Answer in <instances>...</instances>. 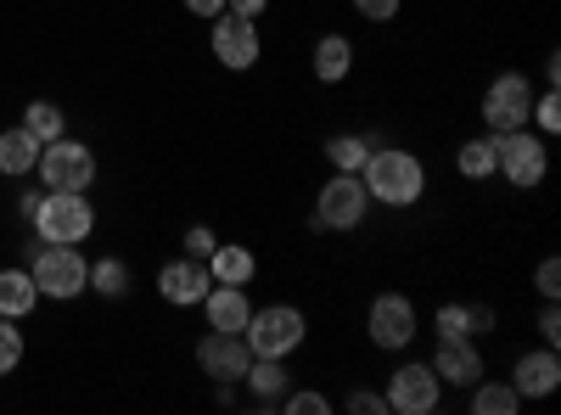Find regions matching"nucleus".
<instances>
[{
  "instance_id": "f257e3e1",
  "label": "nucleus",
  "mask_w": 561,
  "mask_h": 415,
  "mask_svg": "<svg viewBox=\"0 0 561 415\" xmlns=\"http://www.w3.org/2000/svg\"><path fill=\"white\" fill-rule=\"evenodd\" d=\"M359 180H365L370 203H382V208H415L421 192H427V169L404 147H370Z\"/></svg>"
},
{
  "instance_id": "f03ea898",
  "label": "nucleus",
  "mask_w": 561,
  "mask_h": 415,
  "mask_svg": "<svg viewBox=\"0 0 561 415\" xmlns=\"http://www.w3.org/2000/svg\"><path fill=\"white\" fill-rule=\"evenodd\" d=\"M242 337H248V348L264 354V359H287L293 348H304L309 320H304V309H293V303H270V309H253V314H248Z\"/></svg>"
},
{
  "instance_id": "7ed1b4c3",
  "label": "nucleus",
  "mask_w": 561,
  "mask_h": 415,
  "mask_svg": "<svg viewBox=\"0 0 561 415\" xmlns=\"http://www.w3.org/2000/svg\"><path fill=\"white\" fill-rule=\"evenodd\" d=\"M34 230H39V242L79 247L90 230H96V208H90L84 192H51V197H39V208H34Z\"/></svg>"
},
{
  "instance_id": "20e7f679",
  "label": "nucleus",
  "mask_w": 561,
  "mask_h": 415,
  "mask_svg": "<svg viewBox=\"0 0 561 415\" xmlns=\"http://www.w3.org/2000/svg\"><path fill=\"white\" fill-rule=\"evenodd\" d=\"M494 169H500L517 192H534L539 180H545V169H550V147L539 141L528 124H523V129H500V135H494Z\"/></svg>"
},
{
  "instance_id": "39448f33",
  "label": "nucleus",
  "mask_w": 561,
  "mask_h": 415,
  "mask_svg": "<svg viewBox=\"0 0 561 415\" xmlns=\"http://www.w3.org/2000/svg\"><path fill=\"white\" fill-rule=\"evenodd\" d=\"M39 180L45 192H90V180H96V152L68 141V135H57V141L39 147Z\"/></svg>"
},
{
  "instance_id": "423d86ee",
  "label": "nucleus",
  "mask_w": 561,
  "mask_h": 415,
  "mask_svg": "<svg viewBox=\"0 0 561 415\" xmlns=\"http://www.w3.org/2000/svg\"><path fill=\"white\" fill-rule=\"evenodd\" d=\"M34 287H39V298H79L84 287H90V264H84V253L79 247H62V242H45L39 253H34Z\"/></svg>"
},
{
  "instance_id": "0eeeda50",
  "label": "nucleus",
  "mask_w": 561,
  "mask_h": 415,
  "mask_svg": "<svg viewBox=\"0 0 561 415\" xmlns=\"http://www.w3.org/2000/svg\"><path fill=\"white\" fill-rule=\"evenodd\" d=\"M365 214H370L365 180H359V174H343V169L325 180L320 197H314V219H320V224H332V230H359Z\"/></svg>"
},
{
  "instance_id": "6e6552de",
  "label": "nucleus",
  "mask_w": 561,
  "mask_h": 415,
  "mask_svg": "<svg viewBox=\"0 0 561 415\" xmlns=\"http://www.w3.org/2000/svg\"><path fill=\"white\" fill-rule=\"evenodd\" d=\"M264 51V39H259V18H242V12H219L214 18V62H225L230 73H242L253 68Z\"/></svg>"
},
{
  "instance_id": "1a4fd4ad",
  "label": "nucleus",
  "mask_w": 561,
  "mask_h": 415,
  "mask_svg": "<svg viewBox=\"0 0 561 415\" xmlns=\"http://www.w3.org/2000/svg\"><path fill=\"white\" fill-rule=\"evenodd\" d=\"M382 399H388V410H399V415H433L438 399H444V382H438L433 365H399Z\"/></svg>"
},
{
  "instance_id": "9d476101",
  "label": "nucleus",
  "mask_w": 561,
  "mask_h": 415,
  "mask_svg": "<svg viewBox=\"0 0 561 415\" xmlns=\"http://www.w3.org/2000/svg\"><path fill=\"white\" fill-rule=\"evenodd\" d=\"M483 118H489L494 135H500V129H523V124L534 118V84H528L523 73H500V79L489 84V96H483Z\"/></svg>"
},
{
  "instance_id": "9b49d317",
  "label": "nucleus",
  "mask_w": 561,
  "mask_h": 415,
  "mask_svg": "<svg viewBox=\"0 0 561 415\" xmlns=\"http://www.w3.org/2000/svg\"><path fill=\"white\" fill-rule=\"evenodd\" d=\"M197 365H203V377H214L219 388H230V382L248 377L253 348H248L242 332H208V337L197 343Z\"/></svg>"
},
{
  "instance_id": "f8f14e48",
  "label": "nucleus",
  "mask_w": 561,
  "mask_h": 415,
  "mask_svg": "<svg viewBox=\"0 0 561 415\" xmlns=\"http://www.w3.org/2000/svg\"><path fill=\"white\" fill-rule=\"evenodd\" d=\"M365 332H370V343L377 348H410L415 343V303L410 298H399V292H382L377 303H370V314H365Z\"/></svg>"
},
{
  "instance_id": "ddd939ff",
  "label": "nucleus",
  "mask_w": 561,
  "mask_h": 415,
  "mask_svg": "<svg viewBox=\"0 0 561 415\" xmlns=\"http://www.w3.org/2000/svg\"><path fill=\"white\" fill-rule=\"evenodd\" d=\"M444 388H472L483 382V354L472 348V337H438V354L427 359Z\"/></svg>"
},
{
  "instance_id": "4468645a",
  "label": "nucleus",
  "mask_w": 561,
  "mask_h": 415,
  "mask_svg": "<svg viewBox=\"0 0 561 415\" xmlns=\"http://www.w3.org/2000/svg\"><path fill=\"white\" fill-rule=\"evenodd\" d=\"M208 287H214V275H208L203 258H169V264L158 269V292H163L169 303H203Z\"/></svg>"
},
{
  "instance_id": "2eb2a0df",
  "label": "nucleus",
  "mask_w": 561,
  "mask_h": 415,
  "mask_svg": "<svg viewBox=\"0 0 561 415\" xmlns=\"http://www.w3.org/2000/svg\"><path fill=\"white\" fill-rule=\"evenodd\" d=\"M511 388H517L523 399H550V393L561 388V359H556V348L517 354V365H511Z\"/></svg>"
},
{
  "instance_id": "dca6fc26",
  "label": "nucleus",
  "mask_w": 561,
  "mask_h": 415,
  "mask_svg": "<svg viewBox=\"0 0 561 415\" xmlns=\"http://www.w3.org/2000/svg\"><path fill=\"white\" fill-rule=\"evenodd\" d=\"M203 309H208V332H242V326H248V314H253L248 292H242V287H225V281L208 287Z\"/></svg>"
},
{
  "instance_id": "f3484780",
  "label": "nucleus",
  "mask_w": 561,
  "mask_h": 415,
  "mask_svg": "<svg viewBox=\"0 0 561 415\" xmlns=\"http://www.w3.org/2000/svg\"><path fill=\"white\" fill-rule=\"evenodd\" d=\"M208 275H214V281H225V287H248L253 275H259V258L248 247H237V242H219L208 253Z\"/></svg>"
},
{
  "instance_id": "a211bd4d",
  "label": "nucleus",
  "mask_w": 561,
  "mask_h": 415,
  "mask_svg": "<svg viewBox=\"0 0 561 415\" xmlns=\"http://www.w3.org/2000/svg\"><path fill=\"white\" fill-rule=\"evenodd\" d=\"M242 382L253 388L259 410H270V404L287 399V365H280V359H264V354H253V365H248V377H242Z\"/></svg>"
},
{
  "instance_id": "6ab92c4d",
  "label": "nucleus",
  "mask_w": 561,
  "mask_h": 415,
  "mask_svg": "<svg viewBox=\"0 0 561 415\" xmlns=\"http://www.w3.org/2000/svg\"><path fill=\"white\" fill-rule=\"evenodd\" d=\"M39 135H28L23 124L18 129H7V135H0V174H28L34 163H39Z\"/></svg>"
},
{
  "instance_id": "aec40b11",
  "label": "nucleus",
  "mask_w": 561,
  "mask_h": 415,
  "mask_svg": "<svg viewBox=\"0 0 561 415\" xmlns=\"http://www.w3.org/2000/svg\"><path fill=\"white\" fill-rule=\"evenodd\" d=\"M348 68H354V39L348 34H325L314 45V73L325 84H337V79H348Z\"/></svg>"
},
{
  "instance_id": "412c9836",
  "label": "nucleus",
  "mask_w": 561,
  "mask_h": 415,
  "mask_svg": "<svg viewBox=\"0 0 561 415\" xmlns=\"http://www.w3.org/2000/svg\"><path fill=\"white\" fill-rule=\"evenodd\" d=\"M34 298H39V287H34L28 269H0V314L18 320V314L34 309Z\"/></svg>"
},
{
  "instance_id": "4be33fe9",
  "label": "nucleus",
  "mask_w": 561,
  "mask_h": 415,
  "mask_svg": "<svg viewBox=\"0 0 561 415\" xmlns=\"http://www.w3.org/2000/svg\"><path fill=\"white\" fill-rule=\"evenodd\" d=\"M472 410L478 415H517L523 410V393L511 388V382H472Z\"/></svg>"
},
{
  "instance_id": "5701e85b",
  "label": "nucleus",
  "mask_w": 561,
  "mask_h": 415,
  "mask_svg": "<svg viewBox=\"0 0 561 415\" xmlns=\"http://www.w3.org/2000/svg\"><path fill=\"white\" fill-rule=\"evenodd\" d=\"M325 158H332V169H343V174H359L365 158H370V141L365 135H332V141H325Z\"/></svg>"
},
{
  "instance_id": "b1692460",
  "label": "nucleus",
  "mask_w": 561,
  "mask_h": 415,
  "mask_svg": "<svg viewBox=\"0 0 561 415\" xmlns=\"http://www.w3.org/2000/svg\"><path fill=\"white\" fill-rule=\"evenodd\" d=\"M455 169H460L466 180H489V174H494V135H478V141H466L460 158H455Z\"/></svg>"
},
{
  "instance_id": "393cba45",
  "label": "nucleus",
  "mask_w": 561,
  "mask_h": 415,
  "mask_svg": "<svg viewBox=\"0 0 561 415\" xmlns=\"http://www.w3.org/2000/svg\"><path fill=\"white\" fill-rule=\"evenodd\" d=\"M23 129H28V135H39V141H57V135L68 129V118H62V107H57V102H28Z\"/></svg>"
},
{
  "instance_id": "a878e982",
  "label": "nucleus",
  "mask_w": 561,
  "mask_h": 415,
  "mask_svg": "<svg viewBox=\"0 0 561 415\" xmlns=\"http://www.w3.org/2000/svg\"><path fill=\"white\" fill-rule=\"evenodd\" d=\"M90 287H96L102 298H124V292H129V264H124V258L90 264Z\"/></svg>"
},
{
  "instance_id": "bb28decb",
  "label": "nucleus",
  "mask_w": 561,
  "mask_h": 415,
  "mask_svg": "<svg viewBox=\"0 0 561 415\" xmlns=\"http://www.w3.org/2000/svg\"><path fill=\"white\" fill-rule=\"evenodd\" d=\"M18 365H23V332L12 326L7 314H0V377H12Z\"/></svg>"
},
{
  "instance_id": "cd10ccee",
  "label": "nucleus",
  "mask_w": 561,
  "mask_h": 415,
  "mask_svg": "<svg viewBox=\"0 0 561 415\" xmlns=\"http://www.w3.org/2000/svg\"><path fill=\"white\" fill-rule=\"evenodd\" d=\"M528 124H539L545 135H556V129H561V96H556V90L534 96V118H528Z\"/></svg>"
},
{
  "instance_id": "c85d7f7f",
  "label": "nucleus",
  "mask_w": 561,
  "mask_h": 415,
  "mask_svg": "<svg viewBox=\"0 0 561 415\" xmlns=\"http://www.w3.org/2000/svg\"><path fill=\"white\" fill-rule=\"evenodd\" d=\"M438 337H472V320H466V303H444V309H438Z\"/></svg>"
},
{
  "instance_id": "c756f323",
  "label": "nucleus",
  "mask_w": 561,
  "mask_h": 415,
  "mask_svg": "<svg viewBox=\"0 0 561 415\" xmlns=\"http://www.w3.org/2000/svg\"><path fill=\"white\" fill-rule=\"evenodd\" d=\"M399 7H404V0H354V12H359L365 23H393Z\"/></svg>"
},
{
  "instance_id": "7c9ffc66",
  "label": "nucleus",
  "mask_w": 561,
  "mask_h": 415,
  "mask_svg": "<svg viewBox=\"0 0 561 415\" xmlns=\"http://www.w3.org/2000/svg\"><path fill=\"white\" fill-rule=\"evenodd\" d=\"M219 247V237H214V230L208 224H192V230H185V253H192V258H203L208 264V253Z\"/></svg>"
},
{
  "instance_id": "2f4dec72",
  "label": "nucleus",
  "mask_w": 561,
  "mask_h": 415,
  "mask_svg": "<svg viewBox=\"0 0 561 415\" xmlns=\"http://www.w3.org/2000/svg\"><path fill=\"white\" fill-rule=\"evenodd\" d=\"M343 410H354V415H382V410H388V399H382V393H365V388H354V393L343 399Z\"/></svg>"
},
{
  "instance_id": "473e14b6",
  "label": "nucleus",
  "mask_w": 561,
  "mask_h": 415,
  "mask_svg": "<svg viewBox=\"0 0 561 415\" xmlns=\"http://www.w3.org/2000/svg\"><path fill=\"white\" fill-rule=\"evenodd\" d=\"M539 337H545V348H556V343H561V314H556V298H545V309H539Z\"/></svg>"
},
{
  "instance_id": "72a5a7b5",
  "label": "nucleus",
  "mask_w": 561,
  "mask_h": 415,
  "mask_svg": "<svg viewBox=\"0 0 561 415\" xmlns=\"http://www.w3.org/2000/svg\"><path fill=\"white\" fill-rule=\"evenodd\" d=\"M287 410L293 415H325V410H332V399H325V393H293Z\"/></svg>"
},
{
  "instance_id": "f704fd0d",
  "label": "nucleus",
  "mask_w": 561,
  "mask_h": 415,
  "mask_svg": "<svg viewBox=\"0 0 561 415\" xmlns=\"http://www.w3.org/2000/svg\"><path fill=\"white\" fill-rule=\"evenodd\" d=\"M534 281H539V298H561V264H556V258H545Z\"/></svg>"
},
{
  "instance_id": "c9c22d12",
  "label": "nucleus",
  "mask_w": 561,
  "mask_h": 415,
  "mask_svg": "<svg viewBox=\"0 0 561 415\" xmlns=\"http://www.w3.org/2000/svg\"><path fill=\"white\" fill-rule=\"evenodd\" d=\"M466 320H472V337H489L494 332V309L489 303H466Z\"/></svg>"
},
{
  "instance_id": "e433bc0d",
  "label": "nucleus",
  "mask_w": 561,
  "mask_h": 415,
  "mask_svg": "<svg viewBox=\"0 0 561 415\" xmlns=\"http://www.w3.org/2000/svg\"><path fill=\"white\" fill-rule=\"evenodd\" d=\"M270 0H225V12H242V18H264Z\"/></svg>"
},
{
  "instance_id": "4c0bfd02",
  "label": "nucleus",
  "mask_w": 561,
  "mask_h": 415,
  "mask_svg": "<svg viewBox=\"0 0 561 415\" xmlns=\"http://www.w3.org/2000/svg\"><path fill=\"white\" fill-rule=\"evenodd\" d=\"M185 12H192V18H219L225 0H185Z\"/></svg>"
}]
</instances>
